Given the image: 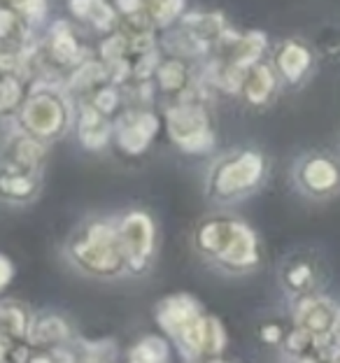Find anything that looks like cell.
I'll use <instances>...</instances> for the list:
<instances>
[{"mask_svg": "<svg viewBox=\"0 0 340 363\" xmlns=\"http://www.w3.org/2000/svg\"><path fill=\"white\" fill-rule=\"evenodd\" d=\"M189 240L196 257L221 275L245 277L263 266L259 233L234 214H207L194 226Z\"/></svg>", "mask_w": 340, "mask_h": 363, "instance_id": "cell-1", "label": "cell"}, {"mask_svg": "<svg viewBox=\"0 0 340 363\" xmlns=\"http://www.w3.org/2000/svg\"><path fill=\"white\" fill-rule=\"evenodd\" d=\"M63 261L82 277L96 282H119L131 277L117 219L110 214H87L63 242Z\"/></svg>", "mask_w": 340, "mask_h": 363, "instance_id": "cell-2", "label": "cell"}, {"mask_svg": "<svg viewBox=\"0 0 340 363\" xmlns=\"http://www.w3.org/2000/svg\"><path fill=\"white\" fill-rule=\"evenodd\" d=\"M268 179V159L256 147H231L214 156L205 172L203 194L217 208H234L259 194Z\"/></svg>", "mask_w": 340, "mask_h": 363, "instance_id": "cell-3", "label": "cell"}, {"mask_svg": "<svg viewBox=\"0 0 340 363\" xmlns=\"http://www.w3.org/2000/svg\"><path fill=\"white\" fill-rule=\"evenodd\" d=\"M75 114L77 103L65 91L63 82L40 77L28 84L26 98L12 123L52 147L75 128Z\"/></svg>", "mask_w": 340, "mask_h": 363, "instance_id": "cell-4", "label": "cell"}, {"mask_svg": "<svg viewBox=\"0 0 340 363\" xmlns=\"http://www.w3.org/2000/svg\"><path fill=\"white\" fill-rule=\"evenodd\" d=\"M207 103L210 98L187 89L182 96L170 98L163 110L161 123L165 126L168 140L189 156L210 154L217 145V130H214V119Z\"/></svg>", "mask_w": 340, "mask_h": 363, "instance_id": "cell-5", "label": "cell"}, {"mask_svg": "<svg viewBox=\"0 0 340 363\" xmlns=\"http://www.w3.org/2000/svg\"><path fill=\"white\" fill-rule=\"evenodd\" d=\"M38 59H40V77L59 79L89 56V49L82 45L77 26L72 21L56 19L49 23L43 35H38ZM38 77V79H40Z\"/></svg>", "mask_w": 340, "mask_h": 363, "instance_id": "cell-6", "label": "cell"}, {"mask_svg": "<svg viewBox=\"0 0 340 363\" xmlns=\"http://www.w3.org/2000/svg\"><path fill=\"white\" fill-rule=\"evenodd\" d=\"M117 230L126 252L131 277H143L154 266L156 252H159V226L147 210L131 208L121 214H114Z\"/></svg>", "mask_w": 340, "mask_h": 363, "instance_id": "cell-7", "label": "cell"}, {"mask_svg": "<svg viewBox=\"0 0 340 363\" xmlns=\"http://www.w3.org/2000/svg\"><path fill=\"white\" fill-rule=\"evenodd\" d=\"M292 184L308 201H331L340 194V163L329 152H305L292 166Z\"/></svg>", "mask_w": 340, "mask_h": 363, "instance_id": "cell-8", "label": "cell"}, {"mask_svg": "<svg viewBox=\"0 0 340 363\" xmlns=\"http://www.w3.org/2000/svg\"><path fill=\"white\" fill-rule=\"evenodd\" d=\"M172 347L180 352V357L185 361H217L229 347V333L219 317L203 310L172 340Z\"/></svg>", "mask_w": 340, "mask_h": 363, "instance_id": "cell-9", "label": "cell"}, {"mask_svg": "<svg viewBox=\"0 0 340 363\" xmlns=\"http://www.w3.org/2000/svg\"><path fill=\"white\" fill-rule=\"evenodd\" d=\"M161 119L152 112V107H131L126 105L114 117L112 147H117L119 154L128 159L147 154L152 143L159 135Z\"/></svg>", "mask_w": 340, "mask_h": 363, "instance_id": "cell-10", "label": "cell"}, {"mask_svg": "<svg viewBox=\"0 0 340 363\" xmlns=\"http://www.w3.org/2000/svg\"><path fill=\"white\" fill-rule=\"evenodd\" d=\"M324 279H327L324 263H322V257L312 252L289 254L285 263L280 266V286L287 294L289 301L322 291Z\"/></svg>", "mask_w": 340, "mask_h": 363, "instance_id": "cell-11", "label": "cell"}, {"mask_svg": "<svg viewBox=\"0 0 340 363\" xmlns=\"http://www.w3.org/2000/svg\"><path fill=\"white\" fill-rule=\"evenodd\" d=\"M270 63L285 86H303L317 70V52L298 38H287L273 49Z\"/></svg>", "mask_w": 340, "mask_h": 363, "instance_id": "cell-12", "label": "cell"}, {"mask_svg": "<svg viewBox=\"0 0 340 363\" xmlns=\"http://www.w3.org/2000/svg\"><path fill=\"white\" fill-rule=\"evenodd\" d=\"M338 310L340 305L334 298H329L324 291L301 296V298L292 301V326L331 342L338 321Z\"/></svg>", "mask_w": 340, "mask_h": 363, "instance_id": "cell-13", "label": "cell"}, {"mask_svg": "<svg viewBox=\"0 0 340 363\" xmlns=\"http://www.w3.org/2000/svg\"><path fill=\"white\" fill-rule=\"evenodd\" d=\"M45 172H33L0 159V205L28 208L43 196Z\"/></svg>", "mask_w": 340, "mask_h": 363, "instance_id": "cell-14", "label": "cell"}, {"mask_svg": "<svg viewBox=\"0 0 340 363\" xmlns=\"http://www.w3.org/2000/svg\"><path fill=\"white\" fill-rule=\"evenodd\" d=\"M75 326L70 324V319L61 315L56 310H40L33 312L31 317V326H28V335L26 342L33 350L38 352H52L59 347H68L75 342Z\"/></svg>", "mask_w": 340, "mask_h": 363, "instance_id": "cell-15", "label": "cell"}, {"mask_svg": "<svg viewBox=\"0 0 340 363\" xmlns=\"http://www.w3.org/2000/svg\"><path fill=\"white\" fill-rule=\"evenodd\" d=\"M0 159L33 172H45L49 161V145L10 123L7 133L0 140Z\"/></svg>", "mask_w": 340, "mask_h": 363, "instance_id": "cell-16", "label": "cell"}, {"mask_svg": "<svg viewBox=\"0 0 340 363\" xmlns=\"http://www.w3.org/2000/svg\"><path fill=\"white\" fill-rule=\"evenodd\" d=\"M201 312H203V305L198 303L196 296L177 291V294L163 296V298L154 305V321L163 331V335L172 342Z\"/></svg>", "mask_w": 340, "mask_h": 363, "instance_id": "cell-17", "label": "cell"}, {"mask_svg": "<svg viewBox=\"0 0 340 363\" xmlns=\"http://www.w3.org/2000/svg\"><path fill=\"white\" fill-rule=\"evenodd\" d=\"M77 103V114H75V130H77V143L82 150L101 154L112 147L114 133V119L105 117L96 110L89 101H75Z\"/></svg>", "mask_w": 340, "mask_h": 363, "instance_id": "cell-18", "label": "cell"}, {"mask_svg": "<svg viewBox=\"0 0 340 363\" xmlns=\"http://www.w3.org/2000/svg\"><path fill=\"white\" fill-rule=\"evenodd\" d=\"M282 79L278 77L275 68H273L270 61H259L254 63L252 68H247L243 86H240V98L247 107L252 110H263V107H270L278 101L280 91H282Z\"/></svg>", "mask_w": 340, "mask_h": 363, "instance_id": "cell-19", "label": "cell"}, {"mask_svg": "<svg viewBox=\"0 0 340 363\" xmlns=\"http://www.w3.org/2000/svg\"><path fill=\"white\" fill-rule=\"evenodd\" d=\"M68 12L77 26L101 38L119 28V12L110 0H68Z\"/></svg>", "mask_w": 340, "mask_h": 363, "instance_id": "cell-20", "label": "cell"}, {"mask_svg": "<svg viewBox=\"0 0 340 363\" xmlns=\"http://www.w3.org/2000/svg\"><path fill=\"white\" fill-rule=\"evenodd\" d=\"M194 75L196 72L192 68V61L185 59V56H177V54L161 56V61L156 65V72H154V86L163 96L177 98L192 86Z\"/></svg>", "mask_w": 340, "mask_h": 363, "instance_id": "cell-21", "label": "cell"}, {"mask_svg": "<svg viewBox=\"0 0 340 363\" xmlns=\"http://www.w3.org/2000/svg\"><path fill=\"white\" fill-rule=\"evenodd\" d=\"M278 350H282L285 359H292V361H331V342L329 340L314 337L292 324H289Z\"/></svg>", "mask_w": 340, "mask_h": 363, "instance_id": "cell-22", "label": "cell"}, {"mask_svg": "<svg viewBox=\"0 0 340 363\" xmlns=\"http://www.w3.org/2000/svg\"><path fill=\"white\" fill-rule=\"evenodd\" d=\"M180 28H185L194 40H198L207 52L212 54L214 45L219 43L224 33L229 30V23L221 12H185L177 21Z\"/></svg>", "mask_w": 340, "mask_h": 363, "instance_id": "cell-23", "label": "cell"}, {"mask_svg": "<svg viewBox=\"0 0 340 363\" xmlns=\"http://www.w3.org/2000/svg\"><path fill=\"white\" fill-rule=\"evenodd\" d=\"M31 317H33V310L26 303L14 301V298H3L0 301V335L12 345L26 342Z\"/></svg>", "mask_w": 340, "mask_h": 363, "instance_id": "cell-24", "label": "cell"}, {"mask_svg": "<svg viewBox=\"0 0 340 363\" xmlns=\"http://www.w3.org/2000/svg\"><path fill=\"white\" fill-rule=\"evenodd\" d=\"M38 33L33 30L23 16L10 5H0V40L12 47H26L35 43Z\"/></svg>", "mask_w": 340, "mask_h": 363, "instance_id": "cell-25", "label": "cell"}, {"mask_svg": "<svg viewBox=\"0 0 340 363\" xmlns=\"http://www.w3.org/2000/svg\"><path fill=\"white\" fill-rule=\"evenodd\" d=\"M124 359L136 363H165L172 359V342L165 335H145L131 345Z\"/></svg>", "mask_w": 340, "mask_h": 363, "instance_id": "cell-26", "label": "cell"}, {"mask_svg": "<svg viewBox=\"0 0 340 363\" xmlns=\"http://www.w3.org/2000/svg\"><path fill=\"white\" fill-rule=\"evenodd\" d=\"M28 91V82L14 75V72H7V75H0V121L12 123L14 114L19 112V107L26 98Z\"/></svg>", "mask_w": 340, "mask_h": 363, "instance_id": "cell-27", "label": "cell"}, {"mask_svg": "<svg viewBox=\"0 0 340 363\" xmlns=\"http://www.w3.org/2000/svg\"><path fill=\"white\" fill-rule=\"evenodd\" d=\"M187 12V0H149L147 14L156 30H168Z\"/></svg>", "mask_w": 340, "mask_h": 363, "instance_id": "cell-28", "label": "cell"}, {"mask_svg": "<svg viewBox=\"0 0 340 363\" xmlns=\"http://www.w3.org/2000/svg\"><path fill=\"white\" fill-rule=\"evenodd\" d=\"M75 357L77 361H110L117 359V342L114 340H84V337H75L72 342Z\"/></svg>", "mask_w": 340, "mask_h": 363, "instance_id": "cell-29", "label": "cell"}, {"mask_svg": "<svg viewBox=\"0 0 340 363\" xmlns=\"http://www.w3.org/2000/svg\"><path fill=\"white\" fill-rule=\"evenodd\" d=\"M14 10L23 16V21H26L33 30L38 33L47 21L49 3H47V0H21L19 5H14Z\"/></svg>", "mask_w": 340, "mask_h": 363, "instance_id": "cell-30", "label": "cell"}, {"mask_svg": "<svg viewBox=\"0 0 340 363\" xmlns=\"http://www.w3.org/2000/svg\"><path fill=\"white\" fill-rule=\"evenodd\" d=\"M28 47V45H26ZM26 47H12L0 40V75L14 72L21 77L23 70V56H26Z\"/></svg>", "mask_w": 340, "mask_h": 363, "instance_id": "cell-31", "label": "cell"}, {"mask_svg": "<svg viewBox=\"0 0 340 363\" xmlns=\"http://www.w3.org/2000/svg\"><path fill=\"white\" fill-rule=\"evenodd\" d=\"M287 328L289 326L280 324V321H266V324L259 326V340L263 345H268V347H280V342H282V337H285Z\"/></svg>", "mask_w": 340, "mask_h": 363, "instance_id": "cell-32", "label": "cell"}, {"mask_svg": "<svg viewBox=\"0 0 340 363\" xmlns=\"http://www.w3.org/2000/svg\"><path fill=\"white\" fill-rule=\"evenodd\" d=\"M147 3H149V0H112L114 10L119 12V16L143 12V10H147Z\"/></svg>", "mask_w": 340, "mask_h": 363, "instance_id": "cell-33", "label": "cell"}, {"mask_svg": "<svg viewBox=\"0 0 340 363\" xmlns=\"http://www.w3.org/2000/svg\"><path fill=\"white\" fill-rule=\"evenodd\" d=\"M12 279H14V263L10 261V257H5V254L0 252V294L10 286Z\"/></svg>", "mask_w": 340, "mask_h": 363, "instance_id": "cell-34", "label": "cell"}, {"mask_svg": "<svg viewBox=\"0 0 340 363\" xmlns=\"http://www.w3.org/2000/svg\"><path fill=\"white\" fill-rule=\"evenodd\" d=\"M12 342H7L3 335H0V361H10V354H12Z\"/></svg>", "mask_w": 340, "mask_h": 363, "instance_id": "cell-35", "label": "cell"}, {"mask_svg": "<svg viewBox=\"0 0 340 363\" xmlns=\"http://www.w3.org/2000/svg\"><path fill=\"white\" fill-rule=\"evenodd\" d=\"M21 0H0V5H10V7H14V5H19Z\"/></svg>", "mask_w": 340, "mask_h": 363, "instance_id": "cell-36", "label": "cell"}]
</instances>
